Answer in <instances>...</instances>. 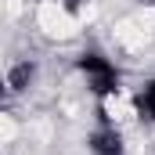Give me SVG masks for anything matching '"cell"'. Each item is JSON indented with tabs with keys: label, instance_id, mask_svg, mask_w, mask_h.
Listing matches in <instances>:
<instances>
[{
	"label": "cell",
	"instance_id": "cell-1",
	"mask_svg": "<svg viewBox=\"0 0 155 155\" xmlns=\"http://www.w3.org/2000/svg\"><path fill=\"white\" fill-rule=\"evenodd\" d=\"M36 22H40V29H43L47 36H58V40H65V36H72V33H76V22H72V18L65 15V7H58L54 0L40 4Z\"/></svg>",
	"mask_w": 155,
	"mask_h": 155
},
{
	"label": "cell",
	"instance_id": "cell-2",
	"mask_svg": "<svg viewBox=\"0 0 155 155\" xmlns=\"http://www.w3.org/2000/svg\"><path fill=\"white\" fill-rule=\"evenodd\" d=\"M11 137H15V123L4 116V144H11Z\"/></svg>",
	"mask_w": 155,
	"mask_h": 155
}]
</instances>
